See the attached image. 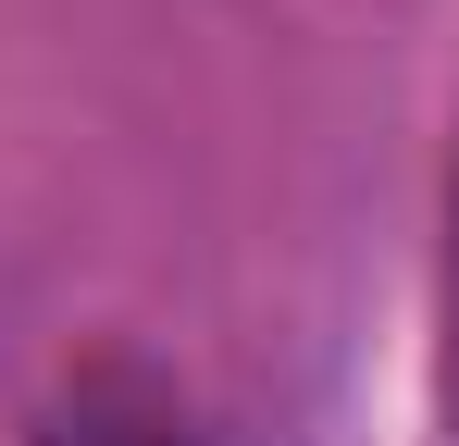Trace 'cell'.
I'll return each mask as SVG.
<instances>
[{
	"label": "cell",
	"instance_id": "cell-1",
	"mask_svg": "<svg viewBox=\"0 0 459 446\" xmlns=\"http://www.w3.org/2000/svg\"><path fill=\"white\" fill-rule=\"evenodd\" d=\"M447 422H459V273H447Z\"/></svg>",
	"mask_w": 459,
	"mask_h": 446
}]
</instances>
